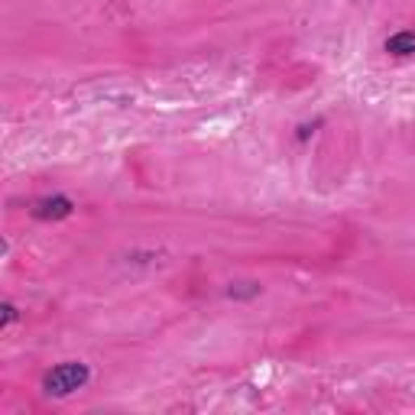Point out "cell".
Returning <instances> with one entry per match:
<instances>
[{"label":"cell","mask_w":415,"mask_h":415,"mask_svg":"<svg viewBox=\"0 0 415 415\" xmlns=\"http://www.w3.org/2000/svg\"><path fill=\"white\" fill-rule=\"evenodd\" d=\"M17 322V308L10 305V302H4V328H7V324H13Z\"/></svg>","instance_id":"cell-4"},{"label":"cell","mask_w":415,"mask_h":415,"mask_svg":"<svg viewBox=\"0 0 415 415\" xmlns=\"http://www.w3.org/2000/svg\"><path fill=\"white\" fill-rule=\"evenodd\" d=\"M386 52H390V55H412L415 52V33L412 29H402V33L390 36V39H386Z\"/></svg>","instance_id":"cell-3"},{"label":"cell","mask_w":415,"mask_h":415,"mask_svg":"<svg viewBox=\"0 0 415 415\" xmlns=\"http://www.w3.org/2000/svg\"><path fill=\"white\" fill-rule=\"evenodd\" d=\"M75 211V204H72V198H65V195H52V198H39V202L33 204V218H39V220H62V218H68V214Z\"/></svg>","instance_id":"cell-2"},{"label":"cell","mask_w":415,"mask_h":415,"mask_svg":"<svg viewBox=\"0 0 415 415\" xmlns=\"http://www.w3.org/2000/svg\"><path fill=\"white\" fill-rule=\"evenodd\" d=\"M88 380H91L88 364H81V360H65V364L52 367L43 376V390L49 393V396L62 399V396H72L75 390H81Z\"/></svg>","instance_id":"cell-1"}]
</instances>
